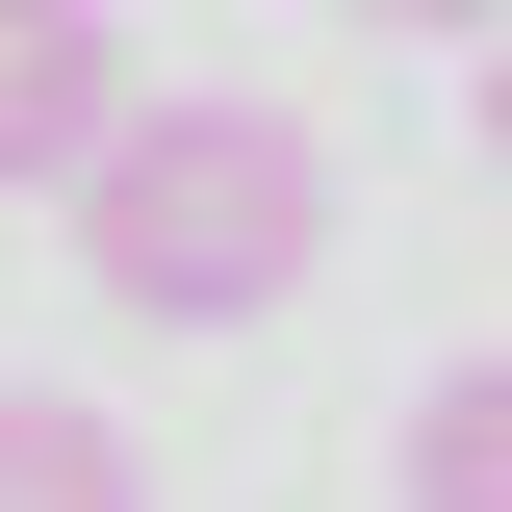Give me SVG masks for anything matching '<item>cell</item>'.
<instances>
[{"mask_svg": "<svg viewBox=\"0 0 512 512\" xmlns=\"http://www.w3.org/2000/svg\"><path fill=\"white\" fill-rule=\"evenodd\" d=\"M0 512H154V487H128V436L77 384H0Z\"/></svg>", "mask_w": 512, "mask_h": 512, "instance_id": "cell-4", "label": "cell"}, {"mask_svg": "<svg viewBox=\"0 0 512 512\" xmlns=\"http://www.w3.org/2000/svg\"><path fill=\"white\" fill-rule=\"evenodd\" d=\"M308 256H333V154H308V103H256V77L128 103L103 154H77V282H103L128 333H256Z\"/></svg>", "mask_w": 512, "mask_h": 512, "instance_id": "cell-1", "label": "cell"}, {"mask_svg": "<svg viewBox=\"0 0 512 512\" xmlns=\"http://www.w3.org/2000/svg\"><path fill=\"white\" fill-rule=\"evenodd\" d=\"M384 487H410V512H512V359H436V384H410Z\"/></svg>", "mask_w": 512, "mask_h": 512, "instance_id": "cell-3", "label": "cell"}, {"mask_svg": "<svg viewBox=\"0 0 512 512\" xmlns=\"http://www.w3.org/2000/svg\"><path fill=\"white\" fill-rule=\"evenodd\" d=\"M359 26H487V52H512V0H359Z\"/></svg>", "mask_w": 512, "mask_h": 512, "instance_id": "cell-5", "label": "cell"}, {"mask_svg": "<svg viewBox=\"0 0 512 512\" xmlns=\"http://www.w3.org/2000/svg\"><path fill=\"white\" fill-rule=\"evenodd\" d=\"M487 180H512V52H487Z\"/></svg>", "mask_w": 512, "mask_h": 512, "instance_id": "cell-6", "label": "cell"}, {"mask_svg": "<svg viewBox=\"0 0 512 512\" xmlns=\"http://www.w3.org/2000/svg\"><path fill=\"white\" fill-rule=\"evenodd\" d=\"M103 128H128V0H0V180L77 205Z\"/></svg>", "mask_w": 512, "mask_h": 512, "instance_id": "cell-2", "label": "cell"}]
</instances>
